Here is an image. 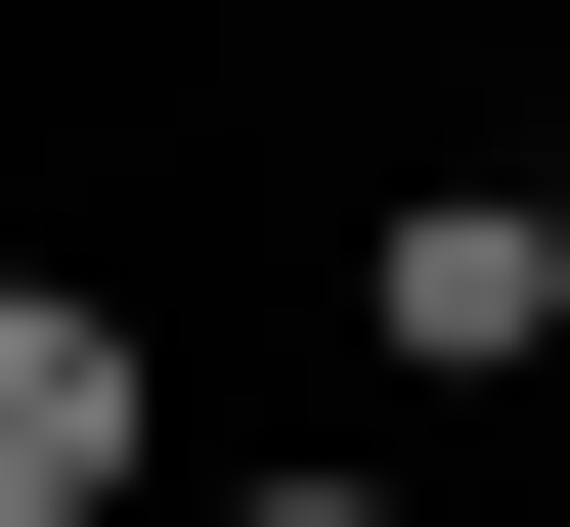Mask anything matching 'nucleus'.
Here are the masks:
<instances>
[{
    "label": "nucleus",
    "instance_id": "obj_1",
    "mask_svg": "<svg viewBox=\"0 0 570 527\" xmlns=\"http://www.w3.org/2000/svg\"><path fill=\"white\" fill-rule=\"evenodd\" d=\"M132 484H176V352L88 264H0V527H132Z\"/></svg>",
    "mask_w": 570,
    "mask_h": 527
},
{
    "label": "nucleus",
    "instance_id": "obj_2",
    "mask_svg": "<svg viewBox=\"0 0 570 527\" xmlns=\"http://www.w3.org/2000/svg\"><path fill=\"white\" fill-rule=\"evenodd\" d=\"M352 308H395V396H527V352H570V221H527V176H439Z\"/></svg>",
    "mask_w": 570,
    "mask_h": 527
},
{
    "label": "nucleus",
    "instance_id": "obj_3",
    "mask_svg": "<svg viewBox=\"0 0 570 527\" xmlns=\"http://www.w3.org/2000/svg\"><path fill=\"white\" fill-rule=\"evenodd\" d=\"M219 527H439V484H395V440H264V484H219Z\"/></svg>",
    "mask_w": 570,
    "mask_h": 527
},
{
    "label": "nucleus",
    "instance_id": "obj_4",
    "mask_svg": "<svg viewBox=\"0 0 570 527\" xmlns=\"http://www.w3.org/2000/svg\"><path fill=\"white\" fill-rule=\"evenodd\" d=\"M527 221H570V176H527Z\"/></svg>",
    "mask_w": 570,
    "mask_h": 527
}]
</instances>
